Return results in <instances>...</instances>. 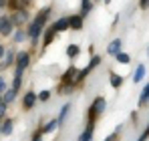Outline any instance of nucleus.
<instances>
[{"label": "nucleus", "mask_w": 149, "mask_h": 141, "mask_svg": "<svg viewBox=\"0 0 149 141\" xmlns=\"http://www.w3.org/2000/svg\"><path fill=\"white\" fill-rule=\"evenodd\" d=\"M16 65H18V69H16V77H22V70H24L26 65H28V54H26V52H20V54H18Z\"/></svg>", "instance_id": "1"}, {"label": "nucleus", "mask_w": 149, "mask_h": 141, "mask_svg": "<svg viewBox=\"0 0 149 141\" xmlns=\"http://www.w3.org/2000/svg\"><path fill=\"white\" fill-rule=\"evenodd\" d=\"M103 109H105V99H95V103H93V107H91V111H89V115L91 117H95V115H99L103 113Z\"/></svg>", "instance_id": "2"}, {"label": "nucleus", "mask_w": 149, "mask_h": 141, "mask_svg": "<svg viewBox=\"0 0 149 141\" xmlns=\"http://www.w3.org/2000/svg\"><path fill=\"white\" fill-rule=\"evenodd\" d=\"M10 30H12V22H10V18H0V32L2 34H10Z\"/></svg>", "instance_id": "3"}, {"label": "nucleus", "mask_w": 149, "mask_h": 141, "mask_svg": "<svg viewBox=\"0 0 149 141\" xmlns=\"http://www.w3.org/2000/svg\"><path fill=\"white\" fill-rule=\"evenodd\" d=\"M77 79H79V70H77V69H69V70H67V75H65V83L71 85L73 81H77Z\"/></svg>", "instance_id": "4"}, {"label": "nucleus", "mask_w": 149, "mask_h": 141, "mask_svg": "<svg viewBox=\"0 0 149 141\" xmlns=\"http://www.w3.org/2000/svg\"><path fill=\"white\" fill-rule=\"evenodd\" d=\"M69 24H71V28H74V30H81L83 28V18L81 16H73V18H69Z\"/></svg>", "instance_id": "5"}, {"label": "nucleus", "mask_w": 149, "mask_h": 141, "mask_svg": "<svg viewBox=\"0 0 149 141\" xmlns=\"http://www.w3.org/2000/svg\"><path fill=\"white\" fill-rule=\"evenodd\" d=\"M52 28H54L56 32H61V30H65V28H69V18H61V20H56Z\"/></svg>", "instance_id": "6"}, {"label": "nucleus", "mask_w": 149, "mask_h": 141, "mask_svg": "<svg viewBox=\"0 0 149 141\" xmlns=\"http://www.w3.org/2000/svg\"><path fill=\"white\" fill-rule=\"evenodd\" d=\"M143 77H145V67H143V65H139V67L135 69V75H133V81H135V83H139V81H141Z\"/></svg>", "instance_id": "7"}, {"label": "nucleus", "mask_w": 149, "mask_h": 141, "mask_svg": "<svg viewBox=\"0 0 149 141\" xmlns=\"http://www.w3.org/2000/svg\"><path fill=\"white\" fill-rule=\"evenodd\" d=\"M121 45H123V43H121V40H119V38H117V40H113V43H111V45H109V48H107V50H109V52H111V54H117V52H119V50H121Z\"/></svg>", "instance_id": "8"}, {"label": "nucleus", "mask_w": 149, "mask_h": 141, "mask_svg": "<svg viewBox=\"0 0 149 141\" xmlns=\"http://www.w3.org/2000/svg\"><path fill=\"white\" fill-rule=\"evenodd\" d=\"M34 101H36V95H34V93H26V97H24V107H26V109H30V107L34 105Z\"/></svg>", "instance_id": "9"}, {"label": "nucleus", "mask_w": 149, "mask_h": 141, "mask_svg": "<svg viewBox=\"0 0 149 141\" xmlns=\"http://www.w3.org/2000/svg\"><path fill=\"white\" fill-rule=\"evenodd\" d=\"M79 141H93V125H89V129L81 135V139Z\"/></svg>", "instance_id": "10"}, {"label": "nucleus", "mask_w": 149, "mask_h": 141, "mask_svg": "<svg viewBox=\"0 0 149 141\" xmlns=\"http://www.w3.org/2000/svg\"><path fill=\"white\" fill-rule=\"evenodd\" d=\"M54 28H50V30H47V34H45V45H50L52 43V38H54Z\"/></svg>", "instance_id": "11"}, {"label": "nucleus", "mask_w": 149, "mask_h": 141, "mask_svg": "<svg viewBox=\"0 0 149 141\" xmlns=\"http://www.w3.org/2000/svg\"><path fill=\"white\" fill-rule=\"evenodd\" d=\"M69 107H71V105H65V107L61 109V115H58V119H56V121H58V125H61V123L65 121V117H67V113H69Z\"/></svg>", "instance_id": "12"}, {"label": "nucleus", "mask_w": 149, "mask_h": 141, "mask_svg": "<svg viewBox=\"0 0 149 141\" xmlns=\"http://www.w3.org/2000/svg\"><path fill=\"white\" fill-rule=\"evenodd\" d=\"M117 61H119V63H123V65H127L131 59H129V54H127V52H117Z\"/></svg>", "instance_id": "13"}, {"label": "nucleus", "mask_w": 149, "mask_h": 141, "mask_svg": "<svg viewBox=\"0 0 149 141\" xmlns=\"http://www.w3.org/2000/svg\"><path fill=\"white\" fill-rule=\"evenodd\" d=\"M56 127H58V121L54 119V121H50V123L47 125V127H45V129H42V131H45V133H49V131H54Z\"/></svg>", "instance_id": "14"}, {"label": "nucleus", "mask_w": 149, "mask_h": 141, "mask_svg": "<svg viewBox=\"0 0 149 141\" xmlns=\"http://www.w3.org/2000/svg\"><path fill=\"white\" fill-rule=\"evenodd\" d=\"M67 54H69V57H77V54H79V47H77V45H71V47L67 48Z\"/></svg>", "instance_id": "15"}, {"label": "nucleus", "mask_w": 149, "mask_h": 141, "mask_svg": "<svg viewBox=\"0 0 149 141\" xmlns=\"http://www.w3.org/2000/svg\"><path fill=\"white\" fill-rule=\"evenodd\" d=\"M14 97H16V91H14V89H10L8 93L4 95V101H6V103H10V101H14Z\"/></svg>", "instance_id": "16"}, {"label": "nucleus", "mask_w": 149, "mask_h": 141, "mask_svg": "<svg viewBox=\"0 0 149 141\" xmlns=\"http://www.w3.org/2000/svg\"><path fill=\"white\" fill-rule=\"evenodd\" d=\"M121 83H123V79H121L119 75H113V77H111V85H113V87H119Z\"/></svg>", "instance_id": "17"}, {"label": "nucleus", "mask_w": 149, "mask_h": 141, "mask_svg": "<svg viewBox=\"0 0 149 141\" xmlns=\"http://www.w3.org/2000/svg\"><path fill=\"white\" fill-rule=\"evenodd\" d=\"M147 95H149V87H143V91H141V101H139L141 105L147 103Z\"/></svg>", "instance_id": "18"}, {"label": "nucleus", "mask_w": 149, "mask_h": 141, "mask_svg": "<svg viewBox=\"0 0 149 141\" xmlns=\"http://www.w3.org/2000/svg\"><path fill=\"white\" fill-rule=\"evenodd\" d=\"M10 131H12V121H6V125L2 127V133H4V135H8Z\"/></svg>", "instance_id": "19"}, {"label": "nucleus", "mask_w": 149, "mask_h": 141, "mask_svg": "<svg viewBox=\"0 0 149 141\" xmlns=\"http://www.w3.org/2000/svg\"><path fill=\"white\" fill-rule=\"evenodd\" d=\"M89 10H91L89 0H83V16H87V14H89Z\"/></svg>", "instance_id": "20"}, {"label": "nucleus", "mask_w": 149, "mask_h": 141, "mask_svg": "<svg viewBox=\"0 0 149 141\" xmlns=\"http://www.w3.org/2000/svg\"><path fill=\"white\" fill-rule=\"evenodd\" d=\"M99 63H101V59H99V57H95V59H93V61L89 63V67H87V70H91V69H93V67H97Z\"/></svg>", "instance_id": "21"}, {"label": "nucleus", "mask_w": 149, "mask_h": 141, "mask_svg": "<svg viewBox=\"0 0 149 141\" xmlns=\"http://www.w3.org/2000/svg\"><path fill=\"white\" fill-rule=\"evenodd\" d=\"M12 61H14V54H12V52H8V54H6V61H4V67H6V65H10Z\"/></svg>", "instance_id": "22"}, {"label": "nucleus", "mask_w": 149, "mask_h": 141, "mask_svg": "<svg viewBox=\"0 0 149 141\" xmlns=\"http://www.w3.org/2000/svg\"><path fill=\"white\" fill-rule=\"evenodd\" d=\"M38 99H40V101H47V99H49V91H42V93L38 95Z\"/></svg>", "instance_id": "23"}, {"label": "nucleus", "mask_w": 149, "mask_h": 141, "mask_svg": "<svg viewBox=\"0 0 149 141\" xmlns=\"http://www.w3.org/2000/svg\"><path fill=\"white\" fill-rule=\"evenodd\" d=\"M4 109H6V101H4V99H0V115L4 113Z\"/></svg>", "instance_id": "24"}, {"label": "nucleus", "mask_w": 149, "mask_h": 141, "mask_svg": "<svg viewBox=\"0 0 149 141\" xmlns=\"http://www.w3.org/2000/svg\"><path fill=\"white\" fill-rule=\"evenodd\" d=\"M145 139H147V131H143V133H141V139H139V141H145Z\"/></svg>", "instance_id": "25"}, {"label": "nucleus", "mask_w": 149, "mask_h": 141, "mask_svg": "<svg viewBox=\"0 0 149 141\" xmlns=\"http://www.w3.org/2000/svg\"><path fill=\"white\" fill-rule=\"evenodd\" d=\"M4 87H6V85H4V81H2V79H0V93H2V91H4Z\"/></svg>", "instance_id": "26"}, {"label": "nucleus", "mask_w": 149, "mask_h": 141, "mask_svg": "<svg viewBox=\"0 0 149 141\" xmlns=\"http://www.w3.org/2000/svg\"><path fill=\"white\" fill-rule=\"evenodd\" d=\"M141 6L145 8V6H147V0H141Z\"/></svg>", "instance_id": "27"}, {"label": "nucleus", "mask_w": 149, "mask_h": 141, "mask_svg": "<svg viewBox=\"0 0 149 141\" xmlns=\"http://www.w3.org/2000/svg\"><path fill=\"white\" fill-rule=\"evenodd\" d=\"M2 54H4V48H2V47H0V57H2Z\"/></svg>", "instance_id": "28"}, {"label": "nucleus", "mask_w": 149, "mask_h": 141, "mask_svg": "<svg viewBox=\"0 0 149 141\" xmlns=\"http://www.w3.org/2000/svg\"><path fill=\"white\" fill-rule=\"evenodd\" d=\"M32 141H40V137H38V135H36V137H34V139H32Z\"/></svg>", "instance_id": "29"}]
</instances>
